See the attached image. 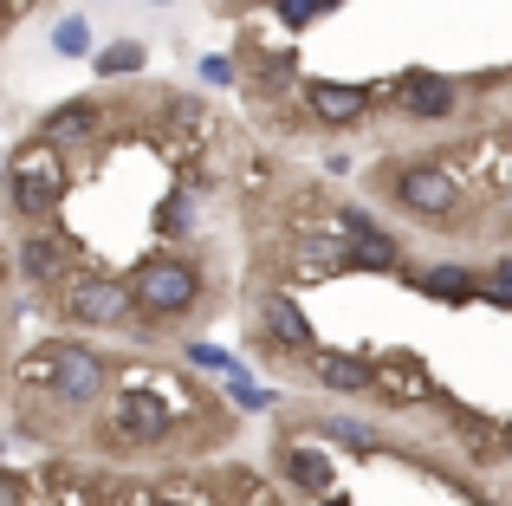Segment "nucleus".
I'll use <instances>...</instances> for the list:
<instances>
[{
    "label": "nucleus",
    "mask_w": 512,
    "mask_h": 506,
    "mask_svg": "<svg viewBox=\"0 0 512 506\" xmlns=\"http://www.w3.org/2000/svg\"><path fill=\"white\" fill-rule=\"evenodd\" d=\"M156 506H182V500H156Z\"/></svg>",
    "instance_id": "obj_25"
},
{
    "label": "nucleus",
    "mask_w": 512,
    "mask_h": 506,
    "mask_svg": "<svg viewBox=\"0 0 512 506\" xmlns=\"http://www.w3.org/2000/svg\"><path fill=\"white\" fill-rule=\"evenodd\" d=\"M59 52H65V59H78V52H85V26H78V20L59 26Z\"/></svg>",
    "instance_id": "obj_21"
},
{
    "label": "nucleus",
    "mask_w": 512,
    "mask_h": 506,
    "mask_svg": "<svg viewBox=\"0 0 512 506\" xmlns=\"http://www.w3.org/2000/svg\"><path fill=\"white\" fill-rule=\"evenodd\" d=\"M312 111L325 124H350V117L370 111V85H312Z\"/></svg>",
    "instance_id": "obj_9"
},
{
    "label": "nucleus",
    "mask_w": 512,
    "mask_h": 506,
    "mask_svg": "<svg viewBox=\"0 0 512 506\" xmlns=\"http://www.w3.org/2000/svg\"><path fill=\"white\" fill-rule=\"evenodd\" d=\"M415 292H435V299L461 305V299H474V273H467V266H422V273H415Z\"/></svg>",
    "instance_id": "obj_14"
},
{
    "label": "nucleus",
    "mask_w": 512,
    "mask_h": 506,
    "mask_svg": "<svg viewBox=\"0 0 512 506\" xmlns=\"http://www.w3.org/2000/svg\"><path fill=\"white\" fill-rule=\"evenodd\" d=\"M143 65V46H111V52H98V72H137Z\"/></svg>",
    "instance_id": "obj_17"
},
{
    "label": "nucleus",
    "mask_w": 512,
    "mask_h": 506,
    "mask_svg": "<svg viewBox=\"0 0 512 506\" xmlns=\"http://www.w3.org/2000/svg\"><path fill=\"white\" fill-rule=\"evenodd\" d=\"M493 286H500V299L512 305V260H500V266H493Z\"/></svg>",
    "instance_id": "obj_24"
},
{
    "label": "nucleus",
    "mask_w": 512,
    "mask_h": 506,
    "mask_svg": "<svg viewBox=\"0 0 512 506\" xmlns=\"http://www.w3.org/2000/svg\"><path fill=\"white\" fill-rule=\"evenodd\" d=\"M124 312H130V292L117 286V279H85V286L72 292V318L78 325H117Z\"/></svg>",
    "instance_id": "obj_7"
},
{
    "label": "nucleus",
    "mask_w": 512,
    "mask_h": 506,
    "mask_svg": "<svg viewBox=\"0 0 512 506\" xmlns=\"http://www.w3.org/2000/svg\"><path fill=\"white\" fill-rule=\"evenodd\" d=\"M52 396L59 403H98L104 396V364L85 344H52Z\"/></svg>",
    "instance_id": "obj_4"
},
{
    "label": "nucleus",
    "mask_w": 512,
    "mask_h": 506,
    "mask_svg": "<svg viewBox=\"0 0 512 506\" xmlns=\"http://www.w3.org/2000/svg\"><path fill=\"white\" fill-rule=\"evenodd\" d=\"M91 130H98V104H59V111L46 117V130H39V137H52V143H85Z\"/></svg>",
    "instance_id": "obj_13"
},
{
    "label": "nucleus",
    "mask_w": 512,
    "mask_h": 506,
    "mask_svg": "<svg viewBox=\"0 0 512 506\" xmlns=\"http://www.w3.org/2000/svg\"><path fill=\"white\" fill-rule=\"evenodd\" d=\"M344 234H350V266H370V273H389V266L402 260V253H396V241H389V234L376 228L370 215H357V208L344 215Z\"/></svg>",
    "instance_id": "obj_5"
},
{
    "label": "nucleus",
    "mask_w": 512,
    "mask_h": 506,
    "mask_svg": "<svg viewBox=\"0 0 512 506\" xmlns=\"http://www.w3.org/2000/svg\"><path fill=\"white\" fill-rule=\"evenodd\" d=\"M59 195H65V169H59V156H52V137L13 150V208H20L26 221L52 215Z\"/></svg>",
    "instance_id": "obj_1"
},
{
    "label": "nucleus",
    "mask_w": 512,
    "mask_h": 506,
    "mask_svg": "<svg viewBox=\"0 0 512 506\" xmlns=\"http://www.w3.org/2000/svg\"><path fill=\"white\" fill-rule=\"evenodd\" d=\"M195 292H201V273L188 260H150L143 279H137V299L150 305L156 318H182L188 305H195Z\"/></svg>",
    "instance_id": "obj_2"
},
{
    "label": "nucleus",
    "mask_w": 512,
    "mask_h": 506,
    "mask_svg": "<svg viewBox=\"0 0 512 506\" xmlns=\"http://www.w3.org/2000/svg\"><path fill=\"white\" fill-rule=\"evenodd\" d=\"M234 403H240V409H266V403H273V390H260V383L234 377Z\"/></svg>",
    "instance_id": "obj_19"
},
{
    "label": "nucleus",
    "mask_w": 512,
    "mask_h": 506,
    "mask_svg": "<svg viewBox=\"0 0 512 506\" xmlns=\"http://www.w3.org/2000/svg\"><path fill=\"white\" fill-rule=\"evenodd\" d=\"M260 312H266V325L279 331V351H312V344H318V338H312V325H305V312L286 299V292H266Z\"/></svg>",
    "instance_id": "obj_8"
},
{
    "label": "nucleus",
    "mask_w": 512,
    "mask_h": 506,
    "mask_svg": "<svg viewBox=\"0 0 512 506\" xmlns=\"http://www.w3.org/2000/svg\"><path fill=\"white\" fill-rule=\"evenodd\" d=\"M402 104H409V117H448L454 111V85L435 78V72H422V78L402 85Z\"/></svg>",
    "instance_id": "obj_11"
},
{
    "label": "nucleus",
    "mask_w": 512,
    "mask_h": 506,
    "mask_svg": "<svg viewBox=\"0 0 512 506\" xmlns=\"http://www.w3.org/2000/svg\"><path fill=\"white\" fill-rule=\"evenodd\" d=\"M325 7H338V0H279V13H286L292 26H305V20H318Z\"/></svg>",
    "instance_id": "obj_18"
},
{
    "label": "nucleus",
    "mask_w": 512,
    "mask_h": 506,
    "mask_svg": "<svg viewBox=\"0 0 512 506\" xmlns=\"http://www.w3.org/2000/svg\"><path fill=\"white\" fill-rule=\"evenodd\" d=\"M117 429L130 435V442H156V435L169 429V409L156 390H124L117 396Z\"/></svg>",
    "instance_id": "obj_6"
},
{
    "label": "nucleus",
    "mask_w": 512,
    "mask_h": 506,
    "mask_svg": "<svg viewBox=\"0 0 512 506\" xmlns=\"http://www.w3.org/2000/svg\"><path fill=\"white\" fill-rule=\"evenodd\" d=\"M26 500V481L20 474H7V481H0V506H20Z\"/></svg>",
    "instance_id": "obj_22"
},
{
    "label": "nucleus",
    "mask_w": 512,
    "mask_h": 506,
    "mask_svg": "<svg viewBox=\"0 0 512 506\" xmlns=\"http://www.w3.org/2000/svg\"><path fill=\"white\" fill-rule=\"evenodd\" d=\"M312 377L325 383V390H350V396H363V390H370V364H363V357H331V351H312Z\"/></svg>",
    "instance_id": "obj_10"
},
{
    "label": "nucleus",
    "mask_w": 512,
    "mask_h": 506,
    "mask_svg": "<svg viewBox=\"0 0 512 506\" xmlns=\"http://www.w3.org/2000/svg\"><path fill=\"white\" fill-rule=\"evenodd\" d=\"M325 506H350V500H325Z\"/></svg>",
    "instance_id": "obj_26"
},
{
    "label": "nucleus",
    "mask_w": 512,
    "mask_h": 506,
    "mask_svg": "<svg viewBox=\"0 0 512 506\" xmlns=\"http://www.w3.org/2000/svg\"><path fill=\"white\" fill-rule=\"evenodd\" d=\"M396 202L409 208V215L441 221V215H454L461 189H454V176H441L435 163H409V169H396Z\"/></svg>",
    "instance_id": "obj_3"
},
{
    "label": "nucleus",
    "mask_w": 512,
    "mask_h": 506,
    "mask_svg": "<svg viewBox=\"0 0 512 506\" xmlns=\"http://www.w3.org/2000/svg\"><path fill=\"white\" fill-rule=\"evenodd\" d=\"M20 266H26V279H33V286H52V279L65 273V247H59V234H33V241L20 247Z\"/></svg>",
    "instance_id": "obj_12"
},
{
    "label": "nucleus",
    "mask_w": 512,
    "mask_h": 506,
    "mask_svg": "<svg viewBox=\"0 0 512 506\" xmlns=\"http://www.w3.org/2000/svg\"><path fill=\"white\" fill-rule=\"evenodd\" d=\"M201 78H208V85H227V78H234V65H227V59H208V65H201Z\"/></svg>",
    "instance_id": "obj_23"
},
{
    "label": "nucleus",
    "mask_w": 512,
    "mask_h": 506,
    "mask_svg": "<svg viewBox=\"0 0 512 506\" xmlns=\"http://www.w3.org/2000/svg\"><path fill=\"white\" fill-rule=\"evenodd\" d=\"M188 357H195V364H201V370H221V377H234V357H221V351H208V344H195V351H188Z\"/></svg>",
    "instance_id": "obj_20"
},
{
    "label": "nucleus",
    "mask_w": 512,
    "mask_h": 506,
    "mask_svg": "<svg viewBox=\"0 0 512 506\" xmlns=\"http://www.w3.org/2000/svg\"><path fill=\"white\" fill-rule=\"evenodd\" d=\"M318 435H331V442H350L357 455H370V448H376V435L363 429V422H350V416H325V422H318Z\"/></svg>",
    "instance_id": "obj_16"
},
{
    "label": "nucleus",
    "mask_w": 512,
    "mask_h": 506,
    "mask_svg": "<svg viewBox=\"0 0 512 506\" xmlns=\"http://www.w3.org/2000/svg\"><path fill=\"white\" fill-rule=\"evenodd\" d=\"M286 474L299 487H312V494H325V487H331V461L318 455V448H312V455H305V448H292V455H286Z\"/></svg>",
    "instance_id": "obj_15"
}]
</instances>
